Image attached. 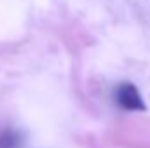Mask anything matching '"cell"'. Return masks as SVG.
I'll return each instance as SVG.
<instances>
[{
	"instance_id": "1",
	"label": "cell",
	"mask_w": 150,
	"mask_h": 148,
	"mask_svg": "<svg viewBox=\"0 0 150 148\" xmlns=\"http://www.w3.org/2000/svg\"><path fill=\"white\" fill-rule=\"evenodd\" d=\"M115 101L127 111H145V101L134 84L124 82L115 89Z\"/></svg>"
},
{
	"instance_id": "2",
	"label": "cell",
	"mask_w": 150,
	"mask_h": 148,
	"mask_svg": "<svg viewBox=\"0 0 150 148\" xmlns=\"http://www.w3.org/2000/svg\"><path fill=\"white\" fill-rule=\"evenodd\" d=\"M18 147V136L14 132H4L0 136V148H16Z\"/></svg>"
}]
</instances>
